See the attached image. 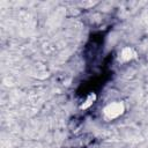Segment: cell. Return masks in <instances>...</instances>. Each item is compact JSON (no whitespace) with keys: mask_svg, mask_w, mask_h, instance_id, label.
<instances>
[{"mask_svg":"<svg viewBox=\"0 0 148 148\" xmlns=\"http://www.w3.org/2000/svg\"><path fill=\"white\" fill-rule=\"evenodd\" d=\"M135 58H136V52L131 46H126V47L121 49V51L118 54V60L120 62H128Z\"/></svg>","mask_w":148,"mask_h":148,"instance_id":"obj_2","label":"cell"},{"mask_svg":"<svg viewBox=\"0 0 148 148\" xmlns=\"http://www.w3.org/2000/svg\"><path fill=\"white\" fill-rule=\"evenodd\" d=\"M95 101H96V94H95V92H90V94L86 97V99L81 103L80 109H81V110H88L89 108H91V106L94 105Z\"/></svg>","mask_w":148,"mask_h":148,"instance_id":"obj_3","label":"cell"},{"mask_svg":"<svg viewBox=\"0 0 148 148\" xmlns=\"http://www.w3.org/2000/svg\"><path fill=\"white\" fill-rule=\"evenodd\" d=\"M126 111V105L123 101H112L103 108V114L109 120H114L123 116Z\"/></svg>","mask_w":148,"mask_h":148,"instance_id":"obj_1","label":"cell"}]
</instances>
